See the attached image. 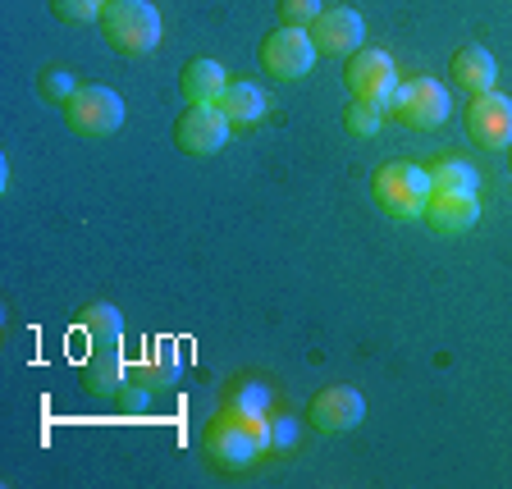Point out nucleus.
<instances>
[{"label": "nucleus", "mask_w": 512, "mask_h": 489, "mask_svg": "<svg viewBox=\"0 0 512 489\" xmlns=\"http://www.w3.org/2000/svg\"><path fill=\"white\" fill-rule=\"evenodd\" d=\"M266 448H270L266 412H247V407L224 403V412H215L211 430H206V453H211L215 467H252Z\"/></svg>", "instance_id": "1"}, {"label": "nucleus", "mask_w": 512, "mask_h": 489, "mask_svg": "<svg viewBox=\"0 0 512 489\" xmlns=\"http://www.w3.org/2000/svg\"><path fill=\"white\" fill-rule=\"evenodd\" d=\"M96 28L119 55H151L160 46V14L151 0H106Z\"/></svg>", "instance_id": "2"}, {"label": "nucleus", "mask_w": 512, "mask_h": 489, "mask_svg": "<svg viewBox=\"0 0 512 489\" xmlns=\"http://www.w3.org/2000/svg\"><path fill=\"white\" fill-rule=\"evenodd\" d=\"M371 192L389 215L412 220V215H426V202H430V192H435V183H430V170H421L412 160H389V165L375 170Z\"/></svg>", "instance_id": "3"}, {"label": "nucleus", "mask_w": 512, "mask_h": 489, "mask_svg": "<svg viewBox=\"0 0 512 489\" xmlns=\"http://www.w3.org/2000/svg\"><path fill=\"white\" fill-rule=\"evenodd\" d=\"M124 96L110 92V87H78L69 101H64V124L74 128L78 138H110L124 128Z\"/></svg>", "instance_id": "4"}, {"label": "nucleus", "mask_w": 512, "mask_h": 489, "mask_svg": "<svg viewBox=\"0 0 512 489\" xmlns=\"http://www.w3.org/2000/svg\"><path fill=\"white\" fill-rule=\"evenodd\" d=\"M348 92L352 101H371V106H394V92H398V69L394 60H389V51H380V46H362V51H352L348 60Z\"/></svg>", "instance_id": "5"}, {"label": "nucleus", "mask_w": 512, "mask_h": 489, "mask_svg": "<svg viewBox=\"0 0 512 489\" xmlns=\"http://www.w3.org/2000/svg\"><path fill=\"white\" fill-rule=\"evenodd\" d=\"M394 110L398 119H403L407 128H439L448 119V110H453V96H448V87L439 83V78H407V83H398L394 92Z\"/></svg>", "instance_id": "6"}, {"label": "nucleus", "mask_w": 512, "mask_h": 489, "mask_svg": "<svg viewBox=\"0 0 512 489\" xmlns=\"http://www.w3.org/2000/svg\"><path fill=\"white\" fill-rule=\"evenodd\" d=\"M316 42H311L307 28H293V23H284V28H275L261 42V69L275 78H284V83H293V78H307L311 69H316Z\"/></svg>", "instance_id": "7"}, {"label": "nucleus", "mask_w": 512, "mask_h": 489, "mask_svg": "<svg viewBox=\"0 0 512 489\" xmlns=\"http://www.w3.org/2000/svg\"><path fill=\"white\" fill-rule=\"evenodd\" d=\"M229 133H234V124L220 106H188L174 119V147L183 156H215L229 147Z\"/></svg>", "instance_id": "8"}, {"label": "nucleus", "mask_w": 512, "mask_h": 489, "mask_svg": "<svg viewBox=\"0 0 512 489\" xmlns=\"http://www.w3.org/2000/svg\"><path fill=\"white\" fill-rule=\"evenodd\" d=\"M467 133L476 147H512V96H503V92L471 96Z\"/></svg>", "instance_id": "9"}, {"label": "nucleus", "mask_w": 512, "mask_h": 489, "mask_svg": "<svg viewBox=\"0 0 512 489\" xmlns=\"http://www.w3.org/2000/svg\"><path fill=\"white\" fill-rule=\"evenodd\" d=\"M311 42H316L320 55H352L362 51V37H366V23L357 10H348V5H334V10H320L316 19H311Z\"/></svg>", "instance_id": "10"}, {"label": "nucleus", "mask_w": 512, "mask_h": 489, "mask_svg": "<svg viewBox=\"0 0 512 489\" xmlns=\"http://www.w3.org/2000/svg\"><path fill=\"white\" fill-rule=\"evenodd\" d=\"M311 426L320 430V435H343V430L362 426L366 416V403L357 389H348V384H334V389H320L316 398H311Z\"/></svg>", "instance_id": "11"}, {"label": "nucleus", "mask_w": 512, "mask_h": 489, "mask_svg": "<svg viewBox=\"0 0 512 489\" xmlns=\"http://www.w3.org/2000/svg\"><path fill=\"white\" fill-rule=\"evenodd\" d=\"M426 220L435 234H467L480 220V197L476 192H430Z\"/></svg>", "instance_id": "12"}, {"label": "nucleus", "mask_w": 512, "mask_h": 489, "mask_svg": "<svg viewBox=\"0 0 512 489\" xmlns=\"http://www.w3.org/2000/svg\"><path fill=\"white\" fill-rule=\"evenodd\" d=\"M224 87H229V78H224V64H215V60L183 64L179 92H183V101H188V106H220Z\"/></svg>", "instance_id": "13"}, {"label": "nucleus", "mask_w": 512, "mask_h": 489, "mask_svg": "<svg viewBox=\"0 0 512 489\" xmlns=\"http://www.w3.org/2000/svg\"><path fill=\"white\" fill-rule=\"evenodd\" d=\"M448 74H453L458 87H467L471 96H480V92H494L499 64H494V55L485 51V46H462V51L453 55V64H448Z\"/></svg>", "instance_id": "14"}, {"label": "nucleus", "mask_w": 512, "mask_h": 489, "mask_svg": "<svg viewBox=\"0 0 512 489\" xmlns=\"http://www.w3.org/2000/svg\"><path fill=\"white\" fill-rule=\"evenodd\" d=\"M83 384L92 389L96 398H119V389L128 384V366L119 357V343L115 348H96L92 357L83 362Z\"/></svg>", "instance_id": "15"}, {"label": "nucleus", "mask_w": 512, "mask_h": 489, "mask_svg": "<svg viewBox=\"0 0 512 489\" xmlns=\"http://www.w3.org/2000/svg\"><path fill=\"white\" fill-rule=\"evenodd\" d=\"M220 110L229 115V124L234 128H247V124H261L270 110V96L261 92L256 83H229L220 96Z\"/></svg>", "instance_id": "16"}, {"label": "nucleus", "mask_w": 512, "mask_h": 489, "mask_svg": "<svg viewBox=\"0 0 512 489\" xmlns=\"http://www.w3.org/2000/svg\"><path fill=\"white\" fill-rule=\"evenodd\" d=\"M74 325L96 343V348H115V343L124 339V316H119V307H110V302H92V307H83L74 316Z\"/></svg>", "instance_id": "17"}, {"label": "nucleus", "mask_w": 512, "mask_h": 489, "mask_svg": "<svg viewBox=\"0 0 512 489\" xmlns=\"http://www.w3.org/2000/svg\"><path fill=\"white\" fill-rule=\"evenodd\" d=\"M133 380H138V384H151V389H160V384H174V380H179V362H174V348H170V343H156V348H151L147 357L133 366Z\"/></svg>", "instance_id": "18"}, {"label": "nucleus", "mask_w": 512, "mask_h": 489, "mask_svg": "<svg viewBox=\"0 0 512 489\" xmlns=\"http://www.w3.org/2000/svg\"><path fill=\"white\" fill-rule=\"evenodd\" d=\"M430 183H435V192H476V170H471L467 160H435L430 165Z\"/></svg>", "instance_id": "19"}, {"label": "nucleus", "mask_w": 512, "mask_h": 489, "mask_svg": "<svg viewBox=\"0 0 512 489\" xmlns=\"http://www.w3.org/2000/svg\"><path fill=\"white\" fill-rule=\"evenodd\" d=\"M343 124H348L352 138H375L384 124V106H371V101H352L348 115H343Z\"/></svg>", "instance_id": "20"}, {"label": "nucleus", "mask_w": 512, "mask_h": 489, "mask_svg": "<svg viewBox=\"0 0 512 489\" xmlns=\"http://www.w3.org/2000/svg\"><path fill=\"white\" fill-rule=\"evenodd\" d=\"M37 92H42L46 101H55V106H64V101L78 92V78L69 74V69H46L42 83H37Z\"/></svg>", "instance_id": "21"}, {"label": "nucleus", "mask_w": 512, "mask_h": 489, "mask_svg": "<svg viewBox=\"0 0 512 489\" xmlns=\"http://www.w3.org/2000/svg\"><path fill=\"white\" fill-rule=\"evenodd\" d=\"M51 10L64 23H96L101 10H106V0H51Z\"/></svg>", "instance_id": "22"}, {"label": "nucleus", "mask_w": 512, "mask_h": 489, "mask_svg": "<svg viewBox=\"0 0 512 489\" xmlns=\"http://www.w3.org/2000/svg\"><path fill=\"white\" fill-rule=\"evenodd\" d=\"M325 10L320 0H279V19L293 23V28H311V19Z\"/></svg>", "instance_id": "23"}, {"label": "nucleus", "mask_w": 512, "mask_h": 489, "mask_svg": "<svg viewBox=\"0 0 512 489\" xmlns=\"http://www.w3.org/2000/svg\"><path fill=\"white\" fill-rule=\"evenodd\" d=\"M119 407H124L128 416H147L151 412V384H124V389H119Z\"/></svg>", "instance_id": "24"}, {"label": "nucleus", "mask_w": 512, "mask_h": 489, "mask_svg": "<svg viewBox=\"0 0 512 489\" xmlns=\"http://www.w3.org/2000/svg\"><path fill=\"white\" fill-rule=\"evenodd\" d=\"M234 407H247V412H266L270 407V389H261V384H243V389H234V398H229Z\"/></svg>", "instance_id": "25"}, {"label": "nucleus", "mask_w": 512, "mask_h": 489, "mask_svg": "<svg viewBox=\"0 0 512 489\" xmlns=\"http://www.w3.org/2000/svg\"><path fill=\"white\" fill-rule=\"evenodd\" d=\"M298 444V421L293 416H275L270 421V448H293Z\"/></svg>", "instance_id": "26"}]
</instances>
